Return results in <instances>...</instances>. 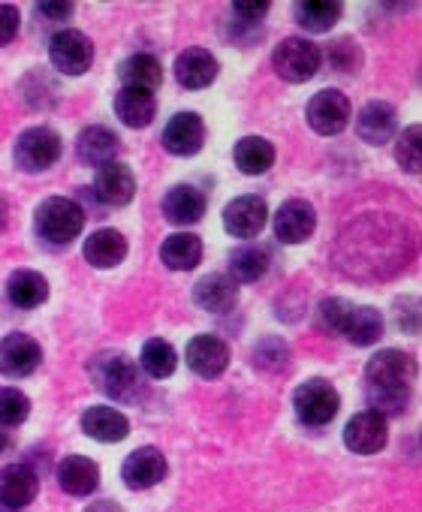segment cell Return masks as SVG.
<instances>
[{"label": "cell", "mask_w": 422, "mask_h": 512, "mask_svg": "<svg viewBox=\"0 0 422 512\" xmlns=\"http://www.w3.org/2000/svg\"><path fill=\"white\" fill-rule=\"evenodd\" d=\"M34 226H37V235L46 238L49 244H70L73 238L82 235L85 211L79 208L76 199L52 196V199H46V202L37 208Z\"/></svg>", "instance_id": "cell-1"}, {"label": "cell", "mask_w": 422, "mask_h": 512, "mask_svg": "<svg viewBox=\"0 0 422 512\" xmlns=\"http://www.w3.org/2000/svg\"><path fill=\"white\" fill-rule=\"evenodd\" d=\"M64 142L52 127H28L19 133L16 145H13V160L22 172L37 175L52 169L61 160Z\"/></svg>", "instance_id": "cell-2"}, {"label": "cell", "mask_w": 422, "mask_h": 512, "mask_svg": "<svg viewBox=\"0 0 422 512\" xmlns=\"http://www.w3.org/2000/svg\"><path fill=\"white\" fill-rule=\"evenodd\" d=\"M320 61H323L320 49H317L311 40H305V37H287V40H281V43L275 46V52H272V67H275V73H278L284 82H290V85L311 82V79L317 76V70H320Z\"/></svg>", "instance_id": "cell-3"}, {"label": "cell", "mask_w": 422, "mask_h": 512, "mask_svg": "<svg viewBox=\"0 0 422 512\" xmlns=\"http://www.w3.org/2000/svg\"><path fill=\"white\" fill-rule=\"evenodd\" d=\"M91 380L100 392L112 398H133L139 386V371L130 356L124 353H100L91 359Z\"/></svg>", "instance_id": "cell-4"}, {"label": "cell", "mask_w": 422, "mask_h": 512, "mask_svg": "<svg viewBox=\"0 0 422 512\" xmlns=\"http://www.w3.org/2000/svg\"><path fill=\"white\" fill-rule=\"evenodd\" d=\"M293 407H296V416L305 422V425H329L335 416H338V407H341V398L335 392L332 383L326 380H308L302 383L296 392H293Z\"/></svg>", "instance_id": "cell-5"}, {"label": "cell", "mask_w": 422, "mask_h": 512, "mask_svg": "<svg viewBox=\"0 0 422 512\" xmlns=\"http://www.w3.org/2000/svg\"><path fill=\"white\" fill-rule=\"evenodd\" d=\"M49 61L64 76H82L94 64V46L82 31L64 28L49 40Z\"/></svg>", "instance_id": "cell-6"}, {"label": "cell", "mask_w": 422, "mask_h": 512, "mask_svg": "<svg viewBox=\"0 0 422 512\" xmlns=\"http://www.w3.org/2000/svg\"><path fill=\"white\" fill-rule=\"evenodd\" d=\"M305 118L311 124L314 133L320 136H338L341 130H347L350 118H353V106L347 100V94L341 91H320L308 100Z\"/></svg>", "instance_id": "cell-7"}, {"label": "cell", "mask_w": 422, "mask_h": 512, "mask_svg": "<svg viewBox=\"0 0 422 512\" xmlns=\"http://www.w3.org/2000/svg\"><path fill=\"white\" fill-rule=\"evenodd\" d=\"M416 365L401 350H380L365 365V386L377 389H410Z\"/></svg>", "instance_id": "cell-8"}, {"label": "cell", "mask_w": 422, "mask_h": 512, "mask_svg": "<svg viewBox=\"0 0 422 512\" xmlns=\"http://www.w3.org/2000/svg\"><path fill=\"white\" fill-rule=\"evenodd\" d=\"M43 362V347L37 338L31 335H7L0 341V374L10 377V380H22L31 377Z\"/></svg>", "instance_id": "cell-9"}, {"label": "cell", "mask_w": 422, "mask_h": 512, "mask_svg": "<svg viewBox=\"0 0 422 512\" xmlns=\"http://www.w3.org/2000/svg\"><path fill=\"white\" fill-rule=\"evenodd\" d=\"M166 470H169V464L157 446H139L124 458L121 479L130 491H145V488H154L157 482H163Z\"/></svg>", "instance_id": "cell-10"}, {"label": "cell", "mask_w": 422, "mask_h": 512, "mask_svg": "<svg viewBox=\"0 0 422 512\" xmlns=\"http://www.w3.org/2000/svg\"><path fill=\"white\" fill-rule=\"evenodd\" d=\"M269 220V205L263 196H239L224 208V229L233 238H257Z\"/></svg>", "instance_id": "cell-11"}, {"label": "cell", "mask_w": 422, "mask_h": 512, "mask_svg": "<svg viewBox=\"0 0 422 512\" xmlns=\"http://www.w3.org/2000/svg\"><path fill=\"white\" fill-rule=\"evenodd\" d=\"M187 368L196 377L215 380L230 368V347L218 335H196L187 344Z\"/></svg>", "instance_id": "cell-12"}, {"label": "cell", "mask_w": 422, "mask_h": 512, "mask_svg": "<svg viewBox=\"0 0 422 512\" xmlns=\"http://www.w3.org/2000/svg\"><path fill=\"white\" fill-rule=\"evenodd\" d=\"M40 494V476L28 464H4L0 467V506L25 509Z\"/></svg>", "instance_id": "cell-13"}, {"label": "cell", "mask_w": 422, "mask_h": 512, "mask_svg": "<svg viewBox=\"0 0 422 512\" xmlns=\"http://www.w3.org/2000/svg\"><path fill=\"white\" fill-rule=\"evenodd\" d=\"M317 229V211L308 199H287L275 214V235L284 244H302Z\"/></svg>", "instance_id": "cell-14"}, {"label": "cell", "mask_w": 422, "mask_h": 512, "mask_svg": "<svg viewBox=\"0 0 422 512\" xmlns=\"http://www.w3.org/2000/svg\"><path fill=\"white\" fill-rule=\"evenodd\" d=\"M386 440H389L386 419L371 410L356 413L344 428V446L356 455H377L386 446Z\"/></svg>", "instance_id": "cell-15"}, {"label": "cell", "mask_w": 422, "mask_h": 512, "mask_svg": "<svg viewBox=\"0 0 422 512\" xmlns=\"http://www.w3.org/2000/svg\"><path fill=\"white\" fill-rule=\"evenodd\" d=\"M205 145V124L196 112H178L163 130V148L175 157H193Z\"/></svg>", "instance_id": "cell-16"}, {"label": "cell", "mask_w": 422, "mask_h": 512, "mask_svg": "<svg viewBox=\"0 0 422 512\" xmlns=\"http://www.w3.org/2000/svg\"><path fill=\"white\" fill-rule=\"evenodd\" d=\"M175 79L187 91H202L218 79V58L205 49H187L175 58Z\"/></svg>", "instance_id": "cell-17"}, {"label": "cell", "mask_w": 422, "mask_h": 512, "mask_svg": "<svg viewBox=\"0 0 422 512\" xmlns=\"http://www.w3.org/2000/svg\"><path fill=\"white\" fill-rule=\"evenodd\" d=\"M94 193L100 196V202H106L112 208H121V205L133 202V196H136V178H133V172L124 163H106V166L97 169Z\"/></svg>", "instance_id": "cell-18"}, {"label": "cell", "mask_w": 422, "mask_h": 512, "mask_svg": "<svg viewBox=\"0 0 422 512\" xmlns=\"http://www.w3.org/2000/svg\"><path fill=\"white\" fill-rule=\"evenodd\" d=\"M395 127H398V115H395V109H392L389 103H383V100L365 103V106L359 109V115H356V133H359V139L368 142V145H383V142H389L392 133H395Z\"/></svg>", "instance_id": "cell-19"}, {"label": "cell", "mask_w": 422, "mask_h": 512, "mask_svg": "<svg viewBox=\"0 0 422 512\" xmlns=\"http://www.w3.org/2000/svg\"><path fill=\"white\" fill-rule=\"evenodd\" d=\"M82 431L97 443H121L130 434V422L121 410L94 404L82 413Z\"/></svg>", "instance_id": "cell-20"}, {"label": "cell", "mask_w": 422, "mask_h": 512, "mask_svg": "<svg viewBox=\"0 0 422 512\" xmlns=\"http://www.w3.org/2000/svg\"><path fill=\"white\" fill-rule=\"evenodd\" d=\"M82 253L94 269H115L127 260V238L118 229H97L85 238Z\"/></svg>", "instance_id": "cell-21"}, {"label": "cell", "mask_w": 422, "mask_h": 512, "mask_svg": "<svg viewBox=\"0 0 422 512\" xmlns=\"http://www.w3.org/2000/svg\"><path fill=\"white\" fill-rule=\"evenodd\" d=\"M193 302L205 314H227L239 302V287L227 275H205L193 287Z\"/></svg>", "instance_id": "cell-22"}, {"label": "cell", "mask_w": 422, "mask_h": 512, "mask_svg": "<svg viewBox=\"0 0 422 512\" xmlns=\"http://www.w3.org/2000/svg\"><path fill=\"white\" fill-rule=\"evenodd\" d=\"M121 148V139L103 127V124H91L79 133L76 139V154L85 166H106V163H115V154Z\"/></svg>", "instance_id": "cell-23"}, {"label": "cell", "mask_w": 422, "mask_h": 512, "mask_svg": "<svg viewBox=\"0 0 422 512\" xmlns=\"http://www.w3.org/2000/svg\"><path fill=\"white\" fill-rule=\"evenodd\" d=\"M205 193L190 187V184H178L172 187L166 196H163V217L172 223V226H190V223H199L202 214H205Z\"/></svg>", "instance_id": "cell-24"}, {"label": "cell", "mask_w": 422, "mask_h": 512, "mask_svg": "<svg viewBox=\"0 0 422 512\" xmlns=\"http://www.w3.org/2000/svg\"><path fill=\"white\" fill-rule=\"evenodd\" d=\"M58 485L73 494V497H88L97 491L100 485V467L97 461L85 458V455H67L58 464Z\"/></svg>", "instance_id": "cell-25"}, {"label": "cell", "mask_w": 422, "mask_h": 512, "mask_svg": "<svg viewBox=\"0 0 422 512\" xmlns=\"http://www.w3.org/2000/svg\"><path fill=\"white\" fill-rule=\"evenodd\" d=\"M118 79H121L124 88L154 94L160 88V82H163V64L154 55H148V52H136V55L121 61Z\"/></svg>", "instance_id": "cell-26"}, {"label": "cell", "mask_w": 422, "mask_h": 512, "mask_svg": "<svg viewBox=\"0 0 422 512\" xmlns=\"http://www.w3.org/2000/svg\"><path fill=\"white\" fill-rule=\"evenodd\" d=\"M160 260L169 272H190L202 263V241L193 232H175L160 244Z\"/></svg>", "instance_id": "cell-27"}, {"label": "cell", "mask_w": 422, "mask_h": 512, "mask_svg": "<svg viewBox=\"0 0 422 512\" xmlns=\"http://www.w3.org/2000/svg\"><path fill=\"white\" fill-rule=\"evenodd\" d=\"M115 115L121 118L124 127H133V130H142L154 121L157 115V100L154 94H145V91H133V88H121L115 94Z\"/></svg>", "instance_id": "cell-28"}, {"label": "cell", "mask_w": 422, "mask_h": 512, "mask_svg": "<svg viewBox=\"0 0 422 512\" xmlns=\"http://www.w3.org/2000/svg\"><path fill=\"white\" fill-rule=\"evenodd\" d=\"M7 296L16 308H25V311L40 308L49 299V281L34 269H19L7 281Z\"/></svg>", "instance_id": "cell-29"}, {"label": "cell", "mask_w": 422, "mask_h": 512, "mask_svg": "<svg viewBox=\"0 0 422 512\" xmlns=\"http://www.w3.org/2000/svg\"><path fill=\"white\" fill-rule=\"evenodd\" d=\"M233 160L245 175H263L275 166V145L263 136H245L233 148Z\"/></svg>", "instance_id": "cell-30"}, {"label": "cell", "mask_w": 422, "mask_h": 512, "mask_svg": "<svg viewBox=\"0 0 422 512\" xmlns=\"http://www.w3.org/2000/svg\"><path fill=\"white\" fill-rule=\"evenodd\" d=\"M341 335H344L350 344H356V347H371V344H377V341L383 338V317H380V311H377V308H368V305H362V308L353 305L350 314H347V320H344Z\"/></svg>", "instance_id": "cell-31"}, {"label": "cell", "mask_w": 422, "mask_h": 512, "mask_svg": "<svg viewBox=\"0 0 422 512\" xmlns=\"http://www.w3.org/2000/svg\"><path fill=\"white\" fill-rule=\"evenodd\" d=\"M341 13H344V4H338V0H299V4L293 7L296 22L311 34L332 31L335 22L341 19Z\"/></svg>", "instance_id": "cell-32"}, {"label": "cell", "mask_w": 422, "mask_h": 512, "mask_svg": "<svg viewBox=\"0 0 422 512\" xmlns=\"http://www.w3.org/2000/svg\"><path fill=\"white\" fill-rule=\"evenodd\" d=\"M269 272V253L263 247H254V244H245L239 250H233L230 256V281L239 287V284H254L260 281L263 275Z\"/></svg>", "instance_id": "cell-33"}, {"label": "cell", "mask_w": 422, "mask_h": 512, "mask_svg": "<svg viewBox=\"0 0 422 512\" xmlns=\"http://www.w3.org/2000/svg\"><path fill=\"white\" fill-rule=\"evenodd\" d=\"M139 365H142V371H145L148 377L166 380V377H172V371H175V365H178L175 347H172L169 341H163V338H151V341H145V347H142Z\"/></svg>", "instance_id": "cell-34"}, {"label": "cell", "mask_w": 422, "mask_h": 512, "mask_svg": "<svg viewBox=\"0 0 422 512\" xmlns=\"http://www.w3.org/2000/svg\"><path fill=\"white\" fill-rule=\"evenodd\" d=\"M395 160H398V166L404 172L419 175V169H422V130L416 124L407 127L398 136V142H395Z\"/></svg>", "instance_id": "cell-35"}, {"label": "cell", "mask_w": 422, "mask_h": 512, "mask_svg": "<svg viewBox=\"0 0 422 512\" xmlns=\"http://www.w3.org/2000/svg\"><path fill=\"white\" fill-rule=\"evenodd\" d=\"M31 416V398L16 389V386H4L0 389V425H22Z\"/></svg>", "instance_id": "cell-36"}, {"label": "cell", "mask_w": 422, "mask_h": 512, "mask_svg": "<svg viewBox=\"0 0 422 512\" xmlns=\"http://www.w3.org/2000/svg\"><path fill=\"white\" fill-rule=\"evenodd\" d=\"M350 302L347 299H323L320 302V326L326 329V332H338L341 335V329H344V320H347V314H350Z\"/></svg>", "instance_id": "cell-37"}, {"label": "cell", "mask_w": 422, "mask_h": 512, "mask_svg": "<svg viewBox=\"0 0 422 512\" xmlns=\"http://www.w3.org/2000/svg\"><path fill=\"white\" fill-rule=\"evenodd\" d=\"M329 61L341 70V73H350V70H356L359 67V49L350 43V40H341L338 46H332L329 49Z\"/></svg>", "instance_id": "cell-38"}, {"label": "cell", "mask_w": 422, "mask_h": 512, "mask_svg": "<svg viewBox=\"0 0 422 512\" xmlns=\"http://www.w3.org/2000/svg\"><path fill=\"white\" fill-rule=\"evenodd\" d=\"M22 16L13 4H0V46H10L19 37Z\"/></svg>", "instance_id": "cell-39"}, {"label": "cell", "mask_w": 422, "mask_h": 512, "mask_svg": "<svg viewBox=\"0 0 422 512\" xmlns=\"http://www.w3.org/2000/svg\"><path fill=\"white\" fill-rule=\"evenodd\" d=\"M269 10L272 4H266V0H239V4H233V13L242 16L245 22H260Z\"/></svg>", "instance_id": "cell-40"}, {"label": "cell", "mask_w": 422, "mask_h": 512, "mask_svg": "<svg viewBox=\"0 0 422 512\" xmlns=\"http://www.w3.org/2000/svg\"><path fill=\"white\" fill-rule=\"evenodd\" d=\"M37 13L52 19V22H67L73 16V4H58V0H46V4H37Z\"/></svg>", "instance_id": "cell-41"}, {"label": "cell", "mask_w": 422, "mask_h": 512, "mask_svg": "<svg viewBox=\"0 0 422 512\" xmlns=\"http://www.w3.org/2000/svg\"><path fill=\"white\" fill-rule=\"evenodd\" d=\"M85 512H124L118 503H112V500H100V503H91Z\"/></svg>", "instance_id": "cell-42"}, {"label": "cell", "mask_w": 422, "mask_h": 512, "mask_svg": "<svg viewBox=\"0 0 422 512\" xmlns=\"http://www.w3.org/2000/svg\"><path fill=\"white\" fill-rule=\"evenodd\" d=\"M7 220H10V208H7V199L0 196V229L7 226Z\"/></svg>", "instance_id": "cell-43"}, {"label": "cell", "mask_w": 422, "mask_h": 512, "mask_svg": "<svg viewBox=\"0 0 422 512\" xmlns=\"http://www.w3.org/2000/svg\"><path fill=\"white\" fill-rule=\"evenodd\" d=\"M10 446V437H7V431H0V452H4Z\"/></svg>", "instance_id": "cell-44"}]
</instances>
